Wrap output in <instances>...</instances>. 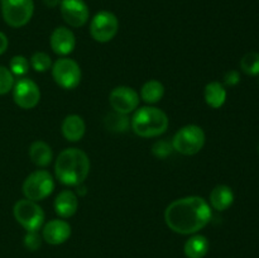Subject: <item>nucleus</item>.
I'll list each match as a JSON object with an SVG mask.
<instances>
[{"label": "nucleus", "instance_id": "obj_32", "mask_svg": "<svg viewBox=\"0 0 259 258\" xmlns=\"http://www.w3.org/2000/svg\"><path fill=\"white\" fill-rule=\"evenodd\" d=\"M258 149H259V147H258Z\"/></svg>", "mask_w": 259, "mask_h": 258}, {"label": "nucleus", "instance_id": "obj_25", "mask_svg": "<svg viewBox=\"0 0 259 258\" xmlns=\"http://www.w3.org/2000/svg\"><path fill=\"white\" fill-rule=\"evenodd\" d=\"M30 67L37 72H46V71L52 68V60H51L50 55L46 52H35L33 53L32 57L29 60Z\"/></svg>", "mask_w": 259, "mask_h": 258}, {"label": "nucleus", "instance_id": "obj_21", "mask_svg": "<svg viewBox=\"0 0 259 258\" xmlns=\"http://www.w3.org/2000/svg\"><path fill=\"white\" fill-rule=\"evenodd\" d=\"M163 83H162L161 81L152 78V80L146 81V82L143 83V86H142L141 89V95L139 96H141V99L144 103L152 105V104L159 103V101L162 100V98H163Z\"/></svg>", "mask_w": 259, "mask_h": 258}, {"label": "nucleus", "instance_id": "obj_23", "mask_svg": "<svg viewBox=\"0 0 259 258\" xmlns=\"http://www.w3.org/2000/svg\"><path fill=\"white\" fill-rule=\"evenodd\" d=\"M240 68L249 76L259 75V53L248 52L240 60Z\"/></svg>", "mask_w": 259, "mask_h": 258}, {"label": "nucleus", "instance_id": "obj_7", "mask_svg": "<svg viewBox=\"0 0 259 258\" xmlns=\"http://www.w3.org/2000/svg\"><path fill=\"white\" fill-rule=\"evenodd\" d=\"M13 215L27 232H38L45 224V211L32 200H18L13 207Z\"/></svg>", "mask_w": 259, "mask_h": 258}, {"label": "nucleus", "instance_id": "obj_16", "mask_svg": "<svg viewBox=\"0 0 259 258\" xmlns=\"http://www.w3.org/2000/svg\"><path fill=\"white\" fill-rule=\"evenodd\" d=\"M78 199L77 195L71 190H63L55 199V211L62 219L73 217L77 212Z\"/></svg>", "mask_w": 259, "mask_h": 258}, {"label": "nucleus", "instance_id": "obj_27", "mask_svg": "<svg viewBox=\"0 0 259 258\" xmlns=\"http://www.w3.org/2000/svg\"><path fill=\"white\" fill-rule=\"evenodd\" d=\"M174 151V147L169 141L166 139H159L156 143L152 146V153L157 157V158H166Z\"/></svg>", "mask_w": 259, "mask_h": 258}, {"label": "nucleus", "instance_id": "obj_10", "mask_svg": "<svg viewBox=\"0 0 259 258\" xmlns=\"http://www.w3.org/2000/svg\"><path fill=\"white\" fill-rule=\"evenodd\" d=\"M139 101H141V96L131 86H116L109 95L111 109L124 115L134 113L138 109Z\"/></svg>", "mask_w": 259, "mask_h": 258}, {"label": "nucleus", "instance_id": "obj_17", "mask_svg": "<svg viewBox=\"0 0 259 258\" xmlns=\"http://www.w3.org/2000/svg\"><path fill=\"white\" fill-rule=\"evenodd\" d=\"M210 206L218 211H224L232 206L234 201V192L227 185H218L210 192Z\"/></svg>", "mask_w": 259, "mask_h": 258}, {"label": "nucleus", "instance_id": "obj_9", "mask_svg": "<svg viewBox=\"0 0 259 258\" xmlns=\"http://www.w3.org/2000/svg\"><path fill=\"white\" fill-rule=\"evenodd\" d=\"M90 34L99 43H108L114 39L119 30V20L114 13L101 10L96 13L90 22Z\"/></svg>", "mask_w": 259, "mask_h": 258}, {"label": "nucleus", "instance_id": "obj_20", "mask_svg": "<svg viewBox=\"0 0 259 258\" xmlns=\"http://www.w3.org/2000/svg\"><path fill=\"white\" fill-rule=\"evenodd\" d=\"M227 90L224 85L220 83L219 81H212L205 86L204 90V99L207 105L212 109H219L227 101Z\"/></svg>", "mask_w": 259, "mask_h": 258}, {"label": "nucleus", "instance_id": "obj_15", "mask_svg": "<svg viewBox=\"0 0 259 258\" xmlns=\"http://www.w3.org/2000/svg\"><path fill=\"white\" fill-rule=\"evenodd\" d=\"M61 132L68 142H78L83 138L86 133V124L82 116L77 114H70L66 116L61 125Z\"/></svg>", "mask_w": 259, "mask_h": 258}, {"label": "nucleus", "instance_id": "obj_1", "mask_svg": "<svg viewBox=\"0 0 259 258\" xmlns=\"http://www.w3.org/2000/svg\"><path fill=\"white\" fill-rule=\"evenodd\" d=\"M211 206L201 196H185L172 201L164 210V222L172 232L192 235L211 220Z\"/></svg>", "mask_w": 259, "mask_h": 258}, {"label": "nucleus", "instance_id": "obj_24", "mask_svg": "<svg viewBox=\"0 0 259 258\" xmlns=\"http://www.w3.org/2000/svg\"><path fill=\"white\" fill-rule=\"evenodd\" d=\"M29 60L23 55L14 56L9 62V70L14 75V77L15 76H18V77H24L29 72Z\"/></svg>", "mask_w": 259, "mask_h": 258}, {"label": "nucleus", "instance_id": "obj_28", "mask_svg": "<svg viewBox=\"0 0 259 258\" xmlns=\"http://www.w3.org/2000/svg\"><path fill=\"white\" fill-rule=\"evenodd\" d=\"M42 235L38 234V232H27V234L24 235V239H23V243H24V247L27 248L28 250H34L39 249L40 245H42Z\"/></svg>", "mask_w": 259, "mask_h": 258}, {"label": "nucleus", "instance_id": "obj_26", "mask_svg": "<svg viewBox=\"0 0 259 258\" xmlns=\"http://www.w3.org/2000/svg\"><path fill=\"white\" fill-rule=\"evenodd\" d=\"M15 78L10 70L5 66H0V95L10 93L14 88Z\"/></svg>", "mask_w": 259, "mask_h": 258}, {"label": "nucleus", "instance_id": "obj_29", "mask_svg": "<svg viewBox=\"0 0 259 258\" xmlns=\"http://www.w3.org/2000/svg\"><path fill=\"white\" fill-rule=\"evenodd\" d=\"M239 81H240V75L238 71L230 70L225 73V76H224L225 85L234 86V85H237V83H239Z\"/></svg>", "mask_w": 259, "mask_h": 258}, {"label": "nucleus", "instance_id": "obj_31", "mask_svg": "<svg viewBox=\"0 0 259 258\" xmlns=\"http://www.w3.org/2000/svg\"><path fill=\"white\" fill-rule=\"evenodd\" d=\"M61 0H43V4L48 8H56L57 5H60Z\"/></svg>", "mask_w": 259, "mask_h": 258}, {"label": "nucleus", "instance_id": "obj_2", "mask_svg": "<svg viewBox=\"0 0 259 258\" xmlns=\"http://www.w3.org/2000/svg\"><path fill=\"white\" fill-rule=\"evenodd\" d=\"M91 162L88 154L78 148H66L58 154L55 162V175L66 186L83 184L90 174Z\"/></svg>", "mask_w": 259, "mask_h": 258}, {"label": "nucleus", "instance_id": "obj_11", "mask_svg": "<svg viewBox=\"0 0 259 258\" xmlns=\"http://www.w3.org/2000/svg\"><path fill=\"white\" fill-rule=\"evenodd\" d=\"M12 91L14 103L25 110L35 108L40 100L39 86L28 77H20L15 81Z\"/></svg>", "mask_w": 259, "mask_h": 258}, {"label": "nucleus", "instance_id": "obj_30", "mask_svg": "<svg viewBox=\"0 0 259 258\" xmlns=\"http://www.w3.org/2000/svg\"><path fill=\"white\" fill-rule=\"evenodd\" d=\"M8 46H9V40H8V37L4 34V33L0 30V56L3 53L7 52L8 50Z\"/></svg>", "mask_w": 259, "mask_h": 258}, {"label": "nucleus", "instance_id": "obj_12", "mask_svg": "<svg viewBox=\"0 0 259 258\" xmlns=\"http://www.w3.org/2000/svg\"><path fill=\"white\" fill-rule=\"evenodd\" d=\"M60 10L63 20L72 28L83 27L90 18V10L83 0H61Z\"/></svg>", "mask_w": 259, "mask_h": 258}, {"label": "nucleus", "instance_id": "obj_3", "mask_svg": "<svg viewBox=\"0 0 259 258\" xmlns=\"http://www.w3.org/2000/svg\"><path fill=\"white\" fill-rule=\"evenodd\" d=\"M168 116L156 106H143L137 109L131 119V128L142 138L159 137L168 129Z\"/></svg>", "mask_w": 259, "mask_h": 258}, {"label": "nucleus", "instance_id": "obj_13", "mask_svg": "<svg viewBox=\"0 0 259 258\" xmlns=\"http://www.w3.org/2000/svg\"><path fill=\"white\" fill-rule=\"evenodd\" d=\"M50 45L56 55L61 57H67L75 50L76 37L70 28L57 27L51 34Z\"/></svg>", "mask_w": 259, "mask_h": 258}, {"label": "nucleus", "instance_id": "obj_18", "mask_svg": "<svg viewBox=\"0 0 259 258\" xmlns=\"http://www.w3.org/2000/svg\"><path fill=\"white\" fill-rule=\"evenodd\" d=\"M210 248V243L205 235L192 234L186 240L184 247L185 255L187 258H204L207 254Z\"/></svg>", "mask_w": 259, "mask_h": 258}, {"label": "nucleus", "instance_id": "obj_6", "mask_svg": "<svg viewBox=\"0 0 259 258\" xmlns=\"http://www.w3.org/2000/svg\"><path fill=\"white\" fill-rule=\"evenodd\" d=\"M3 19L9 27L22 28L30 22L34 13L33 0H0Z\"/></svg>", "mask_w": 259, "mask_h": 258}, {"label": "nucleus", "instance_id": "obj_5", "mask_svg": "<svg viewBox=\"0 0 259 258\" xmlns=\"http://www.w3.org/2000/svg\"><path fill=\"white\" fill-rule=\"evenodd\" d=\"M55 190V179L46 169H37L28 175L22 186L25 199L32 201H42L50 196Z\"/></svg>", "mask_w": 259, "mask_h": 258}, {"label": "nucleus", "instance_id": "obj_4", "mask_svg": "<svg viewBox=\"0 0 259 258\" xmlns=\"http://www.w3.org/2000/svg\"><path fill=\"white\" fill-rule=\"evenodd\" d=\"M205 132L196 124H187L175 133L171 143L174 151L184 156H194L199 153L205 146Z\"/></svg>", "mask_w": 259, "mask_h": 258}, {"label": "nucleus", "instance_id": "obj_14", "mask_svg": "<svg viewBox=\"0 0 259 258\" xmlns=\"http://www.w3.org/2000/svg\"><path fill=\"white\" fill-rule=\"evenodd\" d=\"M71 237V225L63 219H52L43 225L42 238L51 245H60Z\"/></svg>", "mask_w": 259, "mask_h": 258}, {"label": "nucleus", "instance_id": "obj_8", "mask_svg": "<svg viewBox=\"0 0 259 258\" xmlns=\"http://www.w3.org/2000/svg\"><path fill=\"white\" fill-rule=\"evenodd\" d=\"M51 71L55 82L65 90H73L80 85L82 73H81L80 65L72 58H57L53 62Z\"/></svg>", "mask_w": 259, "mask_h": 258}, {"label": "nucleus", "instance_id": "obj_22", "mask_svg": "<svg viewBox=\"0 0 259 258\" xmlns=\"http://www.w3.org/2000/svg\"><path fill=\"white\" fill-rule=\"evenodd\" d=\"M105 125L111 132H125L131 126V120L128 115L114 111L105 118Z\"/></svg>", "mask_w": 259, "mask_h": 258}, {"label": "nucleus", "instance_id": "obj_19", "mask_svg": "<svg viewBox=\"0 0 259 258\" xmlns=\"http://www.w3.org/2000/svg\"><path fill=\"white\" fill-rule=\"evenodd\" d=\"M29 158L35 166L47 167L53 159L52 148L43 141L33 142L29 147Z\"/></svg>", "mask_w": 259, "mask_h": 258}]
</instances>
